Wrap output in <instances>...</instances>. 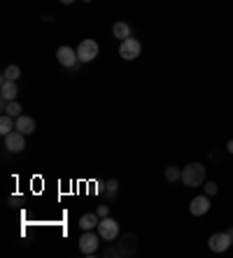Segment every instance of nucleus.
I'll use <instances>...</instances> for the list:
<instances>
[{
	"label": "nucleus",
	"instance_id": "nucleus-21",
	"mask_svg": "<svg viewBox=\"0 0 233 258\" xmlns=\"http://www.w3.org/2000/svg\"><path fill=\"white\" fill-rule=\"evenodd\" d=\"M96 214L100 216V219H105V216H110V207H107V205H100V207H98V212H96Z\"/></svg>",
	"mask_w": 233,
	"mask_h": 258
},
{
	"label": "nucleus",
	"instance_id": "nucleus-10",
	"mask_svg": "<svg viewBox=\"0 0 233 258\" xmlns=\"http://www.w3.org/2000/svg\"><path fill=\"white\" fill-rule=\"evenodd\" d=\"M14 130H19V133H23V135H33L35 133V121H33L31 117H17V121H14Z\"/></svg>",
	"mask_w": 233,
	"mask_h": 258
},
{
	"label": "nucleus",
	"instance_id": "nucleus-5",
	"mask_svg": "<svg viewBox=\"0 0 233 258\" xmlns=\"http://www.w3.org/2000/svg\"><path fill=\"white\" fill-rule=\"evenodd\" d=\"M98 235L103 237V240H107V242L116 240V235H119V224H116L115 219H110V216L100 219V224H98Z\"/></svg>",
	"mask_w": 233,
	"mask_h": 258
},
{
	"label": "nucleus",
	"instance_id": "nucleus-25",
	"mask_svg": "<svg viewBox=\"0 0 233 258\" xmlns=\"http://www.w3.org/2000/svg\"><path fill=\"white\" fill-rule=\"evenodd\" d=\"M231 247H233V240H231Z\"/></svg>",
	"mask_w": 233,
	"mask_h": 258
},
{
	"label": "nucleus",
	"instance_id": "nucleus-9",
	"mask_svg": "<svg viewBox=\"0 0 233 258\" xmlns=\"http://www.w3.org/2000/svg\"><path fill=\"white\" fill-rule=\"evenodd\" d=\"M189 212L194 216H203L210 212V195H196L189 205Z\"/></svg>",
	"mask_w": 233,
	"mask_h": 258
},
{
	"label": "nucleus",
	"instance_id": "nucleus-13",
	"mask_svg": "<svg viewBox=\"0 0 233 258\" xmlns=\"http://www.w3.org/2000/svg\"><path fill=\"white\" fill-rule=\"evenodd\" d=\"M98 224H100V219H98V214H94V212H89V214H84L79 219V228H82V230H94V228H98Z\"/></svg>",
	"mask_w": 233,
	"mask_h": 258
},
{
	"label": "nucleus",
	"instance_id": "nucleus-20",
	"mask_svg": "<svg viewBox=\"0 0 233 258\" xmlns=\"http://www.w3.org/2000/svg\"><path fill=\"white\" fill-rule=\"evenodd\" d=\"M217 189H219V186H217L214 182H208L205 184V195H214L217 193Z\"/></svg>",
	"mask_w": 233,
	"mask_h": 258
},
{
	"label": "nucleus",
	"instance_id": "nucleus-15",
	"mask_svg": "<svg viewBox=\"0 0 233 258\" xmlns=\"http://www.w3.org/2000/svg\"><path fill=\"white\" fill-rule=\"evenodd\" d=\"M2 112L10 114V117H21V105H19L17 100H12V103H5V100H2Z\"/></svg>",
	"mask_w": 233,
	"mask_h": 258
},
{
	"label": "nucleus",
	"instance_id": "nucleus-24",
	"mask_svg": "<svg viewBox=\"0 0 233 258\" xmlns=\"http://www.w3.org/2000/svg\"><path fill=\"white\" fill-rule=\"evenodd\" d=\"M61 2H63V5H70V2H75V0H61Z\"/></svg>",
	"mask_w": 233,
	"mask_h": 258
},
{
	"label": "nucleus",
	"instance_id": "nucleus-7",
	"mask_svg": "<svg viewBox=\"0 0 233 258\" xmlns=\"http://www.w3.org/2000/svg\"><path fill=\"white\" fill-rule=\"evenodd\" d=\"M26 135L19 133V130H12L10 135H5V149L14 151V154H19V151L26 149V140H23Z\"/></svg>",
	"mask_w": 233,
	"mask_h": 258
},
{
	"label": "nucleus",
	"instance_id": "nucleus-22",
	"mask_svg": "<svg viewBox=\"0 0 233 258\" xmlns=\"http://www.w3.org/2000/svg\"><path fill=\"white\" fill-rule=\"evenodd\" d=\"M105 256H121V249H119V247L107 249V251H105Z\"/></svg>",
	"mask_w": 233,
	"mask_h": 258
},
{
	"label": "nucleus",
	"instance_id": "nucleus-23",
	"mask_svg": "<svg viewBox=\"0 0 233 258\" xmlns=\"http://www.w3.org/2000/svg\"><path fill=\"white\" fill-rule=\"evenodd\" d=\"M226 151H229V154H233V140H229V144H226Z\"/></svg>",
	"mask_w": 233,
	"mask_h": 258
},
{
	"label": "nucleus",
	"instance_id": "nucleus-17",
	"mask_svg": "<svg viewBox=\"0 0 233 258\" xmlns=\"http://www.w3.org/2000/svg\"><path fill=\"white\" fill-rule=\"evenodd\" d=\"M12 130H14V121H12L10 114H2V119H0V133L2 135H10Z\"/></svg>",
	"mask_w": 233,
	"mask_h": 258
},
{
	"label": "nucleus",
	"instance_id": "nucleus-3",
	"mask_svg": "<svg viewBox=\"0 0 233 258\" xmlns=\"http://www.w3.org/2000/svg\"><path fill=\"white\" fill-rule=\"evenodd\" d=\"M140 52H142V44L136 40V37H128V40H124L121 42V47H119V56L124 58V61H136L140 56Z\"/></svg>",
	"mask_w": 233,
	"mask_h": 258
},
{
	"label": "nucleus",
	"instance_id": "nucleus-6",
	"mask_svg": "<svg viewBox=\"0 0 233 258\" xmlns=\"http://www.w3.org/2000/svg\"><path fill=\"white\" fill-rule=\"evenodd\" d=\"M231 240L233 237L229 235V233H214V235H210V240H208V247H210L212 251H217V254H224L226 249L231 247Z\"/></svg>",
	"mask_w": 233,
	"mask_h": 258
},
{
	"label": "nucleus",
	"instance_id": "nucleus-11",
	"mask_svg": "<svg viewBox=\"0 0 233 258\" xmlns=\"http://www.w3.org/2000/svg\"><path fill=\"white\" fill-rule=\"evenodd\" d=\"M17 93H19L17 82H2V86H0V96H2V100H5V103L17 100Z\"/></svg>",
	"mask_w": 233,
	"mask_h": 258
},
{
	"label": "nucleus",
	"instance_id": "nucleus-1",
	"mask_svg": "<svg viewBox=\"0 0 233 258\" xmlns=\"http://www.w3.org/2000/svg\"><path fill=\"white\" fill-rule=\"evenodd\" d=\"M205 182V168L201 163H189L184 170H182V184L189 186V189H196Z\"/></svg>",
	"mask_w": 233,
	"mask_h": 258
},
{
	"label": "nucleus",
	"instance_id": "nucleus-4",
	"mask_svg": "<svg viewBox=\"0 0 233 258\" xmlns=\"http://www.w3.org/2000/svg\"><path fill=\"white\" fill-rule=\"evenodd\" d=\"M96 56H98V42L96 40H82L77 47V58L82 63H91Z\"/></svg>",
	"mask_w": 233,
	"mask_h": 258
},
{
	"label": "nucleus",
	"instance_id": "nucleus-12",
	"mask_svg": "<svg viewBox=\"0 0 233 258\" xmlns=\"http://www.w3.org/2000/svg\"><path fill=\"white\" fill-rule=\"evenodd\" d=\"M119 249H121V256H131V254L136 251V235H124L121 237Z\"/></svg>",
	"mask_w": 233,
	"mask_h": 258
},
{
	"label": "nucleus",
	"instance_id": "nucleus-18",
	"mask_svg": "<svg viewBox=\"0 0 233 258\" xmlns=\"http://www.w3.org/2000/svg\"><path fill=\"white\" fill-rule=\"evenodd\" d=\"M166 179H168V182H177V179H182V170L180 168H175V165H168V168H166Z\"/></svg>",
	"mask_w": 233,
	"mask_h": 258
},
{
	"label": "nucleus",
	"instance_id": "nucleus-26",
	"mask_svg": "<svg viewBox=\"0 0 233 258\" xmlns=\"http://www.w3.org/2000/svg\"><path fill=\"white\" fill-rule=\"evenodd\" d=\"M86 2H91V0H86Z\"/></svg>",
	"mask_w": 233,
	"mask_h": 258
},
{
	"label": "nucleus",
	"instance_id": "nucleus-14",
	"mask_svg": "<svg viewBox=\"0 0 233 258\" xmlns=\"http://www.w3.org/2000/svg\"><path fill=\"white\" fill-rule=\"evenodd\" d=\"M112 33H115V37H119V40L124 42V40H128V37H131V26H128V23H124V21H116L115 26H112Z\"/></svg>",
	"mask_w": 233,
	"mask_h": 258
},
{
	"label": "nucleus",
	"instance_id": "nucleus-8",
	"mask_svg": "<svg viewBox=\"0 0 233 258\" xmlns=\"http://www.w3.org/2000/svg\"><path fill=\"white\" fill-rule=\"evenodd\" d=\"M56 61L63 65V68H75L77 65V52L70 49V47H58V52H56Z\"/></svg>",
	"mask_w": 233,
	"mask_h": 258
},
{
	"label": "nucleus",
	"instance_id": "nucleus-2",
	"mask_svg": "<svg viewBox=\"0 0 233 258\" xmlns=\"http://www.w3.org/2000/svg\"><path fill=\"white\" fill-rule=\"evenodd\" d=\"M100 240H103V237L98 235V233H94V230H84V235L79 237V251H82L84 256H94Z\"/></svg>",
	"mask_w": 233,
	"mask_h": 258
},
{
	"label": "nucleus",
	"instance_id": "nucleus-16",
	"mask_svg": "<svg viewBox=\"0 0 233 258\" xmlns=\"http://www.w3.org/2000/svg\"><path fill=\"white\" fill-rule=\"evenodd\" d=\"M21 75V70L17 68V65H10V68H5V72H2V82H17Z\"/></svg>",
	"mask_w": 233,
	"mask_h": 258
},
{
	"label": "nucleus",
	"instance_id": "nucleus-19",
	"mask_svg": "<svg viewBox=\"0 0 233 258\" xmlns=\"http://www.w3.org/2000/svg\"><path fill=\"white\" fill-rule=\"evenodd\" d=\"M116 189H119V182H116V179H107V184H105L107 198H115V195H116Z\"/></svg>",
	"mask_w": 233,
	"mask_h": 258
}]
</instances>
